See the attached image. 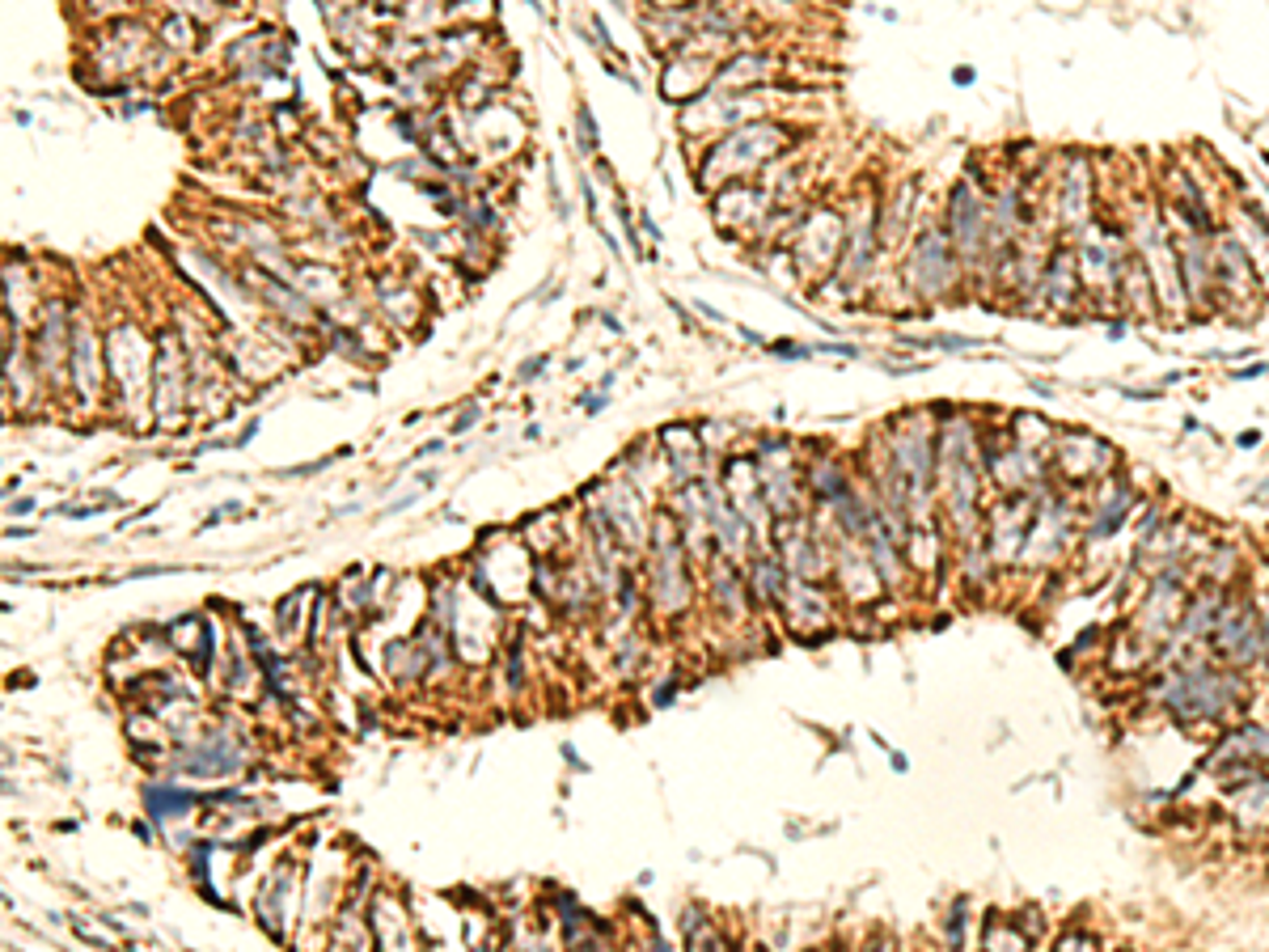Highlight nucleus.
I'll return each mask as SVG.
<instances>
[{"instance_id":"obj_1","label":"nucleus","mask_w":1269,"mask_h":952,"mask_svg":"<svg viewBox=\"0 0 1269 952\" xmlns=\"http://www.w3.org/2000/svg\"><path fill=\"white\" fill-rule=\"evenodd\" d=\"M1156 694L1164 698V707L1176 720H1189V716L1219 720L1232 707H1240L1244 681L1236 673H1215V669H1206V665H1189V669L1164 673V681H1156Z\"/></svg>"},{"instance_id":"obj_2","label":"nucleus","mask_w":1269,"mask_h":952,"mask_svg":"<svg viewBox=\"0 0 1269 952\" xmlns=\"http://www.w3.org/2000/svg\"><path fill=\"white\" fill-rule=\"evenodd\" d=\"M787 145H792V136L783 132V127H775V123H749V127L724 136L711 149V157L703 161V182L716 186L720 178H745V174L761 170L771 157H779Z\"/></svg>"},{"instance_id":"obj_3","label":"nucleus","mask_w":1269,"mask_h":952,"mask_svg":"<svg viewBox=\"0 0 1269 952\" xmlns=\"http://www.w3.org/2000/svg\"><path fill=\"white\" fill-rule=\"evenodd\" d=\"M948 241L961 263H982L990 254V204L982 200L978 182H961L948 204Z\"/></svg>"},{"instance_id":"obj_4","label":"nucleus","mask_w":1269,"mask_h":952,"mask_svg":"<svg viewBox=\"0 0 1269 952\" xmlns=\"http://www.w3.org/2000/svg\"><path fill=\"white\" fill-rule=\"evenodd\" d=\"M906 280L918 297H943L952 284L961 280V259L957 250L948 241V229H923L914 250H910V263H906Z\"/></svg>"},{"instance_id":"obj_5","label":"nucleus","mask_w":1269,"mask_h":952,"mask_svg":"<svg viewBox=\"0 0 1269 952\" xmlns=\"http://www.w3.org/2000/svg\"><path fill=\"white\" fill-rule=\"evenodd\" d=\"M843 250V221L834 212H812L804 225H800V237H796V259L808 267V276H821L838 259Z\"/></svg>"},{"instance_id":"obj_6","label":"nucleus","mask_w":1269,"mask_h":952,"mask_svg":"<svg viewBox=\"0 0 1269 952\" xmlns=\"http://www.w3.org/2000/svg\"><path fill=\"white\" fill-rule=\"evenodd\" d=\"M1176 263H1181V284H1185V297L1197 305V301H1211V292H1219V272H1215V250L1197 241V233H1181L1176 237Z\"/></svg>"},{"instance_id":"obj_7","label":"nucleus","mask_w":1269,"mask_h":952,"mask_svg":"<svg viewBox=\"0 0 1269 952\" xmlns=\"http://www.w3.org/2000/svg\"><path fill=\"white\" fill-rule=\"evenodd\" d=\"M1092 200H1096V178L1088 170V161H1074L1062 174V190H1058V221L1070 233H1084V225L1092 221Z\"/></svg>"},{"instance_id":"obj_8","label":"nucleus","mask_w":1269,"mask_h":952,"mask_svg":"<svg viewBox=\"0 0 1269 952\" xmlns=\"http://www.w3.org/2000/svg\"><path fill=\"white\" fill-rule=\"evenodd\" d=\"M1117 297L1125 309H1134L1138 317H1151L1156 305H1160V292H1156V280L1147 272V263L1138 259V250H1125L1121 254V267H1117Z\"/></svg>"},{"instance_id":"obj_9","label":"nucleus","mask_w":1269,"mask_h":952,"mask_svg":"<svg viewBox=\"0 0 1269 952\" xmlns=\"http://www.w3.org/2000/svg\"><path fill=\"white\" fill-rule=\"evenodd\" d=\"M182 368H186V356L178 352L174 335H165V343H161V352L153 360V403H157V411H178V403L186 398Z\"/></svg>"},{"instance_id":"obj_10","label":"nucleus","mask_w":1269,"mask_h":952,"mask_svg":"<svg viewBox=\"0 0 1269 952\" xmlns=\"http://www.w3.org/2000/svg\"><path fill=\"white\" fill-rule=\"evenodd\" d=\"M1211 250H1215V272H1219V288L1227 292H1257V276H1252V263L1244 246L1232 237V233H1215L1211 237Z\"/></svg>"},{"instance_id":"obj_11","label":"nucleus","mask_w":1269,"mask_h":952,"mask_svg":"<svg viewBox=\"0 0 1269 952\" xmlns=\"http://www.w3.org/2000/svg\"><path fill=\"white\" fill-rule=\"evenodd\" d=\"M1079 288H1084V280H1079L1074 250L1054 246L1050 263H1045V276H1041V297H1045L1054 309H1066V305H1074V301H1079Z\"/></svg>"},{"instance_id":"obj_12","label":"nucleus","mask_w":1269,"mask_h":952,"mask_svg":"<svg viewBox=\"0 0 1269 952\" xmlns=\"http://www.w3.org/2000/svg\"><path fill=\"white\" fill-rule=\"evenodd\" d=\"M1117 462V454L1109 449L1105 440L1096 436H1070L1062 440V470L1070 479H1096V474H1109V466Z\"/></svg>"},{"instance_id":"obj_13","label":"nucleus","mask_w":1269,"mask_h":952,"mask_svg":"<svg viewBox=\"0 0 1269 952\" xmlns=\"http://www.w3.org/2000/svg\"><path fill=\"white\" fill-rule=\"evenodd\" d=\"M711 81V63L703 59V55H681V59H673L669 69H665V81H661V89L673 98V102H685V98H694L698 89H703Z\"/></svg>"},{"instance_id":"obj_14","label":"nucleus","mask_w":1269,"mask_h":952,"mask_svg":"<svg viewBox=\"0 0 1269 952\" xmlns=\"http://www.w3.org/2000/svg\"><path fill=\"white\" fill-rule=\"evenodd\" d=\"M872 250H876V229H872V221L863 216V225L847 237V259L838 263V280L851 288V284H859L863 276H867V267H872Z\"/></svg>"},{"instance_id":"obj_15","label":"nucleus","mask_w":1269,"mask_h":952,"mask_svg":"<svg viewBox=\"0 0 1269 952\" xmlns=\"http://www.w3.org/2000/svg\"><path fill=\"white\" fill-rule=\"evenodd\" d=\"M73 372H77V390H81V398L89 403L94 390H98V348H94L89 323H81V327L73 331Z\"/></svg>"},{"instance_id":"obj_16","label":"nucleus","mask_w":1269,"mask_h":952,"mask_svg":"<svg viewBox=\"0 0 1269 952\" xmlns=\"http://www.w3.org/2000/svg\"><path fill=\"white\" fill-rule=\"evenodd\" d=\"M665 449L677 458L681 479L698 474V436H694L690 428H669V432H665Z\"/></svg>"},{"instance_id":"obj_17","label":"nucleus","mask_w":1269,"mask_h":952,"mask_svg":"<svg viewBox=\"0 0 1269 952\" xmlns=\"http://www.w3.org/2000/svg\"><path fill=\"white\" fill-rule=\"evenodd\" d=\"M761 77H767V59L761 55H736V59H728L720 81L732 85V89H745V85H757Z\"/></svg>"},{"instance_id":"obj_18","label":"nucleus","mask_w":1269,"mask_h":952,"mask_svg":"<svg viewBox=\"0 0 1269 952\" xmlns=\"http://www.w3.org/2000/svg\"><path fill=\"white\" fill-rule=\"evenodd\" d=\"M1215 618H1219V593H1201V597L1189 606L1185 635H1189V640H1197L1201 631H1215Z\"/></svg>"},{"instance_id":"obj_19","label":"nucleus","mask_w":1269,"mask_h":952,"mask_svg":"<svg viewBox=\"0 0 1269 952\" xmlns=\"http://www.w3.org/2000/svg\"><path fill=\"white\" fill-rule=\"evenodd\" d=\"M812 483H817V491H821L825 499H838V495L847 491V479H843V466H838V462H817V466H812Z\"/></svg>"},{"instance_id":"obj_20","label":"nucleus","mask_w":1269,"mask_h":952,"mask_svg":"<svg viewBox=\"0 0 1269 952\" xmlns=\"http://www.w3.org/2000/svg\"><path fill=\"white\" fill-rule=\"evenodd\" d=\"M190 804V796H182V792H170V788H149V808H153V817H165L170 808H186Z\"/></svg>"},{"instance_id":"obj_21","label":"nucleus","mask_w":1269,"mask_h":952,"mask_svg":"<svg viewBox=\"0 0 1269 952\" xmlns=\"http://www.w3.org/2000/svg\"><path fill=\"white\" fill-rule=\"evenodd\" d=\"M1011 944V948H1029V935L1025 931H1011V927H999V923H990L986 927V948H994V944Z\"/></svg>"},{"instance_id":"obj_22","label":"nucleus","mask_w":1269,"mask_h":952,"mask_svg":"<svg viewBox=\"0 0 1269 952\" xmlns=\"http://www.w3.org/2000/svg\"><path fill=\"white\" fill-rule=\"evenodd\" d=\"M165 43H170V47H190V43H196V26H190L186 18H174V22L165 26Z\"/></svg>"},{"instance_id":"obj_23","label":"nucleus","mask_w":1269,"mask_h":952,"mask_svg":"<svg viewBox=\"0 0 1269 952\" xmlns=\"http://www.w3.org/2000/svg\"><path fill=\"white\" fill-rule=\"evenodd\" d=\"M1058 944H1062V948H1096L1100 940H1096V935H1088V931H1070V935H1062Z\"/></svg>"},{"instance_id":"obj_24","label":"nucleus","mask_w":1269,"mask_h":952,"mask_svg":"<svg viewBox=\"0 0 1269 952\" xmlns=\"http://www.w3.org/2000/svg\"><path fill=\"white\" fill-rule=\"evenodd\" d=\"M1261 372H1269L1265 364H1248V368H1240V372H1232L1236 381H1252V377H1261Z\"/></svg>"},{"instance_id":"obj_25","label":"nucleus","mask_w":1269,"mask_h":952,"mask_svg":"<svg viewBox=\"0 0 1269 952\" xmlns=\"http://www.w3.org/2000/svg\"><path fill=\"white\" fill-rule=\"evenodd\" d=\"M1257 440H1261L1257 432H1240V436H1236V444H1240V449H1257Z\"/></svg>"},{"instance_id":"obj_26","label":"nucleus","mask_w":1269,"mask_h":952,"mask_svg":"<svg viewBox=\"0 0 1269 952\" xmlns=\"http://www.w3.org/2000/svg\"><path fill=\"white\" fill-rule=\"evenodd\" d=\"M1261 644H1265V661H1269V610H1265V618H1261Z\"/></svg>"},{"instance_id":"obj_27","label":"nucleus","mask_w":1269,"mask_h":952,"mask_svg":"<svg viewBox=\"0 0 1269 952\" xmlns=\"http://www.w3.org/2000/svg\"><path fill=\"white\" fill-rule=\"evenodd\" d=\"M952 81H957V85H969V81H974V69H957V77H952Z\"/></svg>"},{"instance_id":"obj_28","label":"nucleus","mask_w":1269,"mask_h":952,"mask_svg":"<svg viewBox=\"0 0 1269 952\" xmlns=\"http://www.w3.org/2000/svg\"><path fill=\"white\" fill-rule=\"evenodd\" d=\"M656 5H665V9H673V5H694V0H656Z\"/></svg>"}]
</instances>
